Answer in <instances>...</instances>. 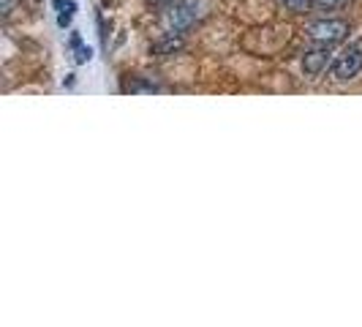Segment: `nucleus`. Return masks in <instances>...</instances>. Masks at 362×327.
Masks as SVG:
<instances>
[{"instance_id":"obj_5","label":"nucleus","mask_w":362,"mask_h":327,"mask_svg":"<svg viewBox=\"0 0 362 327\" xmlns=\"http://www.w3.org/2000/svg\"><path fill=\"white\" fill-rule=\"evenodd\" d=\"M54 6H57V25L60 28H66V25H71V17H74V0H54Z\"/></svg>"},{"instance_id":"obj_1","label":"nucleus","mask_w":362,"mask_h":327,"mask_svg":"<svg viewBox=\"0 0 362 327\" xmlns=\"http://www.w3.org/2000/svg\"><path fill=\"white\" fill-rule=\"evenodd\" d=\"M329 71H332V76L338 82H349V79H354L362 71V38L354 41V44H349L344 52L332 60Z\"/></svg>"},{"instance_id":"obj_10","label":"nucleus","mask_w":362,"mask_h":327,"mask_svg":"<svg viewBox=\"0 0 362 327\" xmlns=\"http://www.w3.org/2000/svg\"><path fill=\"white\" fill-rule=\"evenodd\" d=\"M150 3H156V6H163V3H175V0H150Z\"/></svg>"},{"instance_id":"obj_4","label":"nucleus","mask_w":362,"mask_h":327,"mask_svg":"<svg viewBox=\"0 0 362 327\" xmlns=\"http://www.w3.org/2000/svg\"><path fill=\"white\" fill-rule=\"evenodd\" d=\"M169 22H172L177 30L191 28V25L197 22V3H194V0H188V3H182V6H177V8H172Z\"/></svg>"},{"instance_id":"obj_9","label":"nucleus","mask_w":362,"mask_h":327,"mask_svg":"<svg viewBox=\"0 0 362 327\" xmlns=\"http://www.w3.org/2000/svg\"><path fill=\"white\" fill-rule=\"evenodd\" d=\"M11 8H14V0H3V8H0V11H3V17H8V14H11Z\"/></svg>"},{"instance_id":"obj_3","label":"nucleus","mask_w":362,"mask_h":327,"mask_svg":"<svg viewBox=\"0 0 362 327\" xmlns=\"http://www.w3.org/2000/svg\"><path fill=\"white\" fill-rule=\"evenodd\" d=\"M327 66H329V47H327V44H316V47L308 50L305 57H303V69H305V74H310V76H319L322 71H327Z\"/></svg>"},{"instance_id":"obj_8","label":"nucleus","mask_w":362,"mask_h":327,"mask_svg":"<svg viewBox=\"0 0 362 327\" xmlns=\"http://www.w3.org/2000/svg\"><path fill=\"white\" fill-rule=\"evenodd\" d=\"M289 8H294V11H300V8H305L308 3H313V0H284Z\"/></svg>"},{"instance_id":"obj_7","label":"nucleus","mask_w":362,"mask_h":327,"mask_svg":"<svg viewBox=\"0 0 362 327\" xmlns=\"http://www.w3.org/2000/svg\"><path fill=\"white\" fill-rule=\"evenodd\" d=\"M71 47H74V50H76V60H79V63H85V60H90V50H85V47L79 44V36H74V38H71Z\"/></svg>"},{"instance_id":"obj_6","label":"nucleus","mask_w":362,"mask_h":327,"mask_svg":"<svg viewBox=\"0 0 362 327\" xmlns=\"http://www.w3.org/2000/svg\"><path fill=\"white\" fill-rule=\"evenodd\" d=\"M346 0H313V8L316 11H338V8H344Z\"/></svg>"},{"instance_id":"obj_2","label":"nucleus","mask_w":362,"mask_h":327,"mask_svg":"<svg viewBox=\"0 0 362 327\" xmlns=\"http://www.w3.org/2000/svg\"><path fill=\"white\" fill-rule=\"evenodd\" d=\"M346 36H349V25H346L344 19H319V22L308 25V38L313 44L332 47V44L344 41Z\"/></svg>"}]
</instances>
